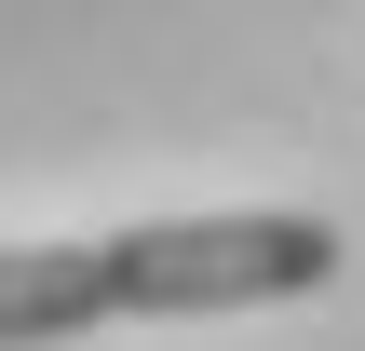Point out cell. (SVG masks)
I'll return each mask as SVG.
<instances>
[{
    "instance_id": "obj_2",
    "label": "cell",
    "mask_w": 365,
    "mask_h": 351,
    "mask_svg": "<svg viewBox=\"0 0 365 351\" xmlns=\"http://www.w3.org/2000/svg\"><path fill=\"white\" fill-rule=\"evenodd\" d=\"M108 325V243H0V351H54Z\"/></svg>"
},
{
    "instance_id": "obj_1",
    "label": "cell",
    "mask_w": 365,
    "mask_h": 351,
    "mask_svg": "<svg viewBox=\"0 0 365 351\" xmlns=\"http://www.w3.org/2000/svg\"><path fill=\"white\" fill-rule=\"evenodd\" d=\"M339 284V230L325 216H149L108 230V311L190 325V311H271V298H325Z\"/></svg>"
}]
</instances>
